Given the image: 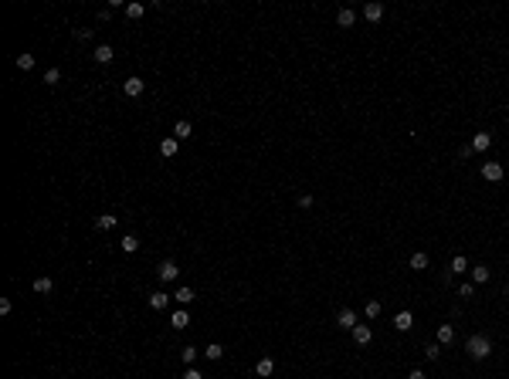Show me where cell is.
I'll return each instance as SVG.
<instances>
[{
    "instance_id": "obj_24",
    "label": "cell",
    "mask_w": 509,
    "mask_h": 379,
    "mask_svg": "<svg viewBox=\"0 0 509 379\" xmlns=\"http://www.w3.org/2000/svg\"><path fill=\"white\" fill-rule=\"evenodd\" d=\"M411 268H414V271H424V268H428V254H424V251L411 254Z\"/></svg>"
},
{
    "instance_id": "obj_27",
    "label": "cell",
    "mask_w": 509,
    "mask_h": 379,
    "mask_svg": "<svg viewBox=\"0 0 509 379\" xmlns=\"http://www.w3.org/2000/svg\"><path fill=\"white\" fill-rule=\"evenodd\" d=\"M17 68H21V71H31V68H34V55H17Z\"/></svg>"
},
{
    "instance_id": "obj_39",
    "label": "cell",
    "mask_w": 509,
    "mask_h": 379,
    "mask_svg": "<svg viewBox=\"0 0 509 379\" xmlns=\"http://www.w3.org/2000/svg\"><path fill=\"white\" fill-rule=\"evenodd\" d=\"M506 295H509V281H506Z\"/></svg>"
},
{
    "instance_id": "obj_26",
    "label": "cell",
    "mask_w": 509,
    "mask_h": 379,
    "mask_svg": "<svg viewBox=\"0 0 509 379\" xmlns=\"http://www.w3.org/2000/svg\"><path fill=\"white\" fill-rule=\"evenodd\" d=\"M204 356H207V359H221V356H224V346H221V342H211V346L204 349Z\"/></svg>"
},
{
    "instance_id": "obj_9",
    "label": "cell",
    "mask_w": 509,
    "mask_h": 379,
    "mask_svg": "<svg viewBox=\"0 0 509 379\" xmlns=\"http://www.w3.org/2000/svg\"><path fill=\"white\" fill-rule=\"evenodd\" d=\"M394 328H397V332L414 328V315H411V312H397V315H394Z\"/></svg>"
},
{
    "instance_id": "obj_31",
    "label": "cell",
    "mask_w": 509,
    "mask_h": 379,
    "mask_svg": "<svg viewBox=\"0 0 509 379\" xmlns=\"http://www.w3.org/2000/svg\"><path fill=\"white\" fill-rule=\"evenodd\" d=\"M424 356H428V359H441V342H431V346L424 349Z\"/></svg>"
},
{
    "instance_id": "obj_38",
    "label": "cell",
    "mask_w": 509,
    "mask_h": 379,
    "mask_svg": "<svg viewBox=\"0 0 509 379\" xmlns=\"http://www.w3.org/2000/svg\"><path fill=\"white\" fill-rule=\"evenodd\" d=\"M407 379H428V376H424V369H411V372H407Z\"/></svg>"
},
{
    "instance_id": "obj_29",
    "label": "cell",
    "mask_w": 509,
    "mask_h": 379,
    "mask_svg": "<svg viewBox=\"0 0 509 379\" xmlns=\"http://www.w3.org/2000/svg\"><path fill=\"white\" fill-rule=\"evenodd\" d=\"M363 312H367V318H377V315H380V301H367Z\"/></svg>"
},
{
    "instance_id": "obj_17",
    "label": "cell",
    "mask_w": 509,
    "mask_h": 379,
    "mask_svg": "<svg viewBox=\"0 0 509 379\" xmlns=\"http://www.w3.org/2000/svg\"><path fill=\"white\" fill-rule=\"evenodd\" d=\"M489 146H492V135H489V132H479V135L472 139V149H475V153H486Z\"/></svg>"
},
{
    "instance_id": "obj_4",
    "label": "cell",
    "mask_w": 509,
    "mask_h": 379,
    "mask_svg": "<svg viewBox=\"0 0 509 379\" xmlns=\"http://www.w3.org/2000/svg\"><path fill=\"white\" fill-rule=\"evenodd\" d=\"M336 325H339V328H350V332H353V328L360 325V322H357V312H353V308H343V312L336 315Z\"/></svg>"
},
{
    "instance_id": "obj_20",
    "label": "cell",
    "mask_w": 509,
    "mask_h": 379,
    "mask_svg": "<svg viewBox=\"0 0 509 379\" xmlns=\"http://www.w3.org/2000/svg\"><path fill=\"white\" fill-rule=\"evenodd\" d=\"M177 146H180V143H177V139H173V135H170V139H163V143H160V156H177Z\"/></svg>"
},
{
    "instance_id": "obj_35",
    "label": "cell",
    "mask_w": 509,
    "mask_h": 379,
    "mask_svg": "<svg viewBox=\"0 0 509 379\" xmlns=\"http://www.w3.org/2000/svg\"><path fill=\"white\" fill-rule=\"evenodd\" d=\"M99 21H102V24L112 21V7H102V11H99Z\"/></svg>"
},
{
    "instance_id": "obj_11",
    "label": "cell",
    "mask_w": 509,
    "mask_h": 379,
    "mask_svg": "<svg viewBox=\"0 0 509 379\" xmlns=\"http://www.w3.org/2000/svg\"><path fill=\"white\" fill-rule=\"evenodd\" d=\"M92 58H95L99 65H109V61H112V58H115V51H112V48H109V44H99V48H95V51H92Z\"/></svg>"
},
{
    "instance_id": "obj_8",
    "label": "cell",
    "mask_w": 509,
    "mask_h": 379,
    "mask_svg": "<svg viewBox=\"0 0 509 379\" xmlns=\"http://www.w3.org/2000/svg\"><path fill=\"white\" fill-rule=\"evenodd\" d=\"M146 305L153 308V312H163V308L170 305V295H163V291H153V295L146 298Z\"/></svg>"
},
{
    "instance_id": "obj_37",
    "label": "cell",
    "mask_w": 509,
    "mask_h": 379,
    "mask_svg": "<svg viewBox=\"0 0 509 379\" xmlns=\"http://www.w3.org/2000/svg\"><path fill=\"white\" fill-rule=\"evenodd\" d=\"M0 315H11V298H0Z\"/></svg>"
},
{
    "instance_id": "obj_2",
    "label": "cell",
    "mask_w": 509,
    "mask_h": 379,
    "mask_svg": "<svg viewBox=\"0 0 509 379\" xmlns=\"http://www.w3.org/2000/svg\"><path fill=\"white\" fill-rule=\"evenodd\" d=\"M502 176H506V166H502V163H482V179L499 183Z\"/></svg>"
},
{
    "instance_id": "obj_40",
    "label": "cell",
    "mask_w": 509,
    "mask_h": 379,
    "mask_svg": "<svg viewBox=\"0 0 509 379\" xmlns=\"http://www.w3.org/2000/svg\"><path fill=\"white\" fill-rule=\"evenodd\" d=\"M506 173H509V166H506Z\"/></svg>"
},
{
    "instance_id": "obj_3",
    "label": "cell",
    "mask_w": 509,
    "mask_h": 379,
    "mask_svg": "<svg viewBox=\"0 0 509 379\" xmlns=\"http://www.w3.org/2000/svg\"><path fill=\"white\" fill-rule=\"evenodd\" d=\"M123 91H126V99H139V95L146 91V81L143 78H129V81H123Z\"/></svg>"
},
{
    "instance_id": "obj_18",
    "label": "cell",
    "mask_w": 509,
    "mask_h": 379,
    "mask_svg": "<svg viewBox=\"0 0 509 379\" xmlns=\"http://www.w3.org/2000/svg\"><path fill=\"white\" fill-rule=\"evenodd\" d=\"M190 132H193V125L187 122V119H180V122L173 125V139H177V143H180V139H187Z\"/></svg>"
},
{
    "instance_id": "obj_13",
    "label": "cell",
    "mask_w": 509,
    "mask_h": 379,
    "mask_svg": "<svg viewBox=\"0 0 509 379\" xmlns=\"http://www.w3.org/2000/svg\"><path fill=\"white\" fill-rule=\"evenodd\" d=\"M336 24H339V27H353V24H357V14H353L350 7H339V14H336Z\"/></svg>"
},
{
    "instance_id": "obj_5",
    "label": "cell",
    "mask_w": 509,
    "mask_h": 379,
    "mask_svg": "<svg viewBox=\"0 0 509 379\" xmlns=\"http://www.w3.org/2000/svg\"><path fill=\"white\" fill-rule=\"evenodd\" d=\"M363 17H367L370 24L384 21V4H377V0H373V4H367V7H363Z\"/></svg>"
},
{
    "instance_id": "obj_6",
    "label": "cell",
    "mask_w": 509,
    "mask_h": 379,
    "mask_svg": "<svg viewBox=\"0 0 509 379\" xmlns=\"http://www.w3.org/2000/svg\"><path fill=\"white\" fill-rule=\"evenodd\" d=\"M370 339H373L370 325H357V328H353V342H357V346H370Z\"/></svg>"
},
{
    "instance_id": "obj_21",
    "label": "cell",
    "mask_w": 509,
    "mask_h": 379,
    "mask_svg": "<svg viewBox=\"0 0 509 379\" xmlns=\"http://www.w3.org/2000/svg\"><path fill=\"white\" fill-rule=\"evenodd\" d=\"M119 247H123L126 254H136V251H139V237H133V234H126L123 241H119Z\"/></svg>"
},
{
    "instance_id": "obj_19",
    "label": "cell",
    "mask_w": 509,
    "mask_h": 379,
    "mask_svg": "<svg viewBox=\"0 0 509 379\" xmlns=\"http://www.w3.org/2000/svg\"><path fill=\"white\" fill-rule=\"evenodd\" d=\"M489 278H492V271H489L486 264H479V268H472V285H486Z\"/></svg>"
},
{
    "instance_id": "obj_1",
    "label": "cell",
    "mask_w": 509,
    "mask_h": 379,
    "mask_svg": "<svg viewBox=\"0 0 509 379\" xmlns=\"http://www.w3.org/2000/svg\"><path fill=\"white\" fill-rule=\"evenodd\" d=\"M465 352H468V359H475V362H482V359H489L492 356V342H489L486 335H468L465 339Z\"/></svg>"
},
{
    "instance_id": "obj_16",
    "label": "cell",
    "mask_w": 509,
    "mask_h": 379,
    "mask_svg": "<svg viewBox=\"0 0 509 379\" xmlns=\"http://www.w3.org/2000/svg\"><path fill=\"white\" fill-rule=\"evenodd\" d=\"M170 325H173V328H187V325H190V315H187V308H180V312L170 315Z\"/></svg>"
},
{
    "instance_id": "obj_36",
    "label": "cell",
    "mask_w": 509,
    "mask_h": 379,
    "mask_svg": "<svg viewBox=\"0 0 509 379\" xmlns=\"http://www.w3.org/2000/svg\"><path fill=\"white\" fill-rule=\"evenodd\" d=\"M299 207H302V210H309V207H312V197H309V193H302V197H299Z\"/></svg>"
},
{
    "instance_id": "obj_25",
    "label": "cell",
    "mask_w": 509,
    "mask_h": 379,
    "mask_svg": "<svg viewBox=\"0 0 509 379\" xmlns=\"http://www.w3.org/2000/svg\"><path fill=\"white\" fill-rule=\"evenodd\" d=\"M51 288H55V281H51V278H34V291H37V295H48Z\"/></svg>"
},
{
    "instance_id": "obj_28",
    "label": "cell",
    "mask_w": 509,
    "mask_h": 379,
    "mask_svg": "<svg viewBox=\"0 0 509 379\" xmlns=\"http://www.w3.org/2000/svg\"><path fill=\"white\" fill-rule=\"evenodd\" d=\"M45 81H48V85H58V81H61V68H48Z\"/></svg>"
},
{
    "instance_id": "obj_23",
    "label": "cell",
    "mask_w": 509,
    "mask_h": 379,
    "mask_svg": "<svg viewBox=\"0 0 509 379\" xmlns=\"http://www.w3.org/2000/svg\"><path fill=\"white\" fill-rule=\"evenodd\" d=\"M438 342H441V346L455 342V328H452V325H438Z\"/></svg>"
},
{
    "instance_id": "obj_12",
    "label": "cell",
    "mask_w": 509,
    "mask_h": 379,
    "mask_svg": "<svg viewBox=\"0 0 509 379\" xmlns=\"http://www.w3.org/2000/svg\"><path fill=\"white\" fill-rule=\"evenodd\" d=\"M255 372H258L261 379H268L271 372H275V359H268V356H265V359H258V362H255Z\"/></svg>"
},
{
    "instance_id": "obj_15",
    "label": "cell",
    "mask_w": 509,
    "mask_h": 379,
    "mask_svg": "<svg viewBox=\"0 0 509 379\" xmlns=\"http://www.w3.org/2000/svg\"><path fill=\"white\" fill-rule=\"evenodd\" d=\"M115 223H119V217H112V213H102V217H95V230H112Z\"/></svg>"
},
{
    "instance_id": "obj_7",
    "label": "cell",
    "mask_w": 509,
    "mask_h": 379,
    "mask_svg": "<svg viewBox=\"0 0 509 379\" xmlns=\"http://www.w3.org/2000/svg\"><path fill=\"white\" fill-rule=\"evenodd\" d=\"M177 274H180L177 261H170V257H167V261L160 264V278H163V281H177Z\"/></svg>"
},
{
    "instance_id": "obj_10",
    "label": "cell",
    "mask_w": 509,
    "mask_h": 379,
    "mask_svg": "<svg viewBox=\"0 0 509 379\" xmlns=\"http://www.w3.org/2000/svg\"><path fill=\"white\" fill-rule=\"evenodd\" d=\"M193 298H197V295H193V288H187V285H180V288L173 291V301H180V308H187Z\"/></svg>"
},
{
    "instance_id": "obj_14",
    "label": "cell",
    "mask_w": 509,
    "mask_h": 379,
    "mask_svg": "<svg viewBox=\"0 0 509 379\" xmlns=\"http://www.w3.org/2000/svg\"><path fill=\"white\" fill-rule=\"evenodd\" d=\"M143 14H146V7H143L139 0H129V4H126V17H129V21H139Z\"/></svg>"
},
{
    "instance_id": "obj_22",
    "label": "cell",
    "mask_w": 509,
    "mask_h": 379,
    "mask_svg": "<svg viewBox=\"0 0 509 379\" xmlns=\"http://www.w3.org/2000/svg\"><path fill=\"white\" fill-rule=\"evenodd\" d=\"M448 271H455V274L468 271V257H465V254H455V257H452V264H448Z\"/></svg>"
},
{
    "instance_id": "obj_34",
    "label": "cell",
    "mask_w": 509,
    "mask_h": 379,
    "mask_svg": "<svg viewBox=\"0 0 509 379\" xmlns=\"http://www.w3.org/2000/svg\"><path fill=\"white\" fill-rule=\"evenodd\" d=\"M183 379H204V372L197 366H187V372H183Z\"/></svg>"
},
{
    "instance_id": "obj_33",
    "label": "cell",
    "mask_w": 509,
    "mask_h": 379,
    "mask_svg": "<svg viewBox=\"0 0 509 379\" xmlns=\"http://www.w3.org/2000/svg\"><path fill=\"white\" fill-rule=\"evenodd\" d=\"M472 143H465V146H458V159H472Z\"/></svg>"
},
{
    "instance_id": "obj_30",
    "label": "cell",
    "mask_w": 509,
    "mask_h": 379,
    "mask_svg": "<svg viewBox=\"0 0 509 379\" xmlns=\"http://www.w3.org/2000/svg\"><path fill=\"white\" fill-rule=\"evenodd\" d=\"M472 295H475V285H472V281L458 285V298H472Z\"/></svg>"
},
{
    "instance_id": "obj_32",
    "label": "cell",
    "mask_w": 509,
    "mask_h": 379,
    "mask_svg": "<svg viewBox=\"0 0 509 379\" xmlns=\"http://www.w3.org/2000/svg\"><path fill=\"white\" fill-rule=\"evenodd\" d=\"M180 356H183V362H187V366H193V359H197V349H193V346H187V349L180 352Z\"/></svg>"
}]
</instances>
